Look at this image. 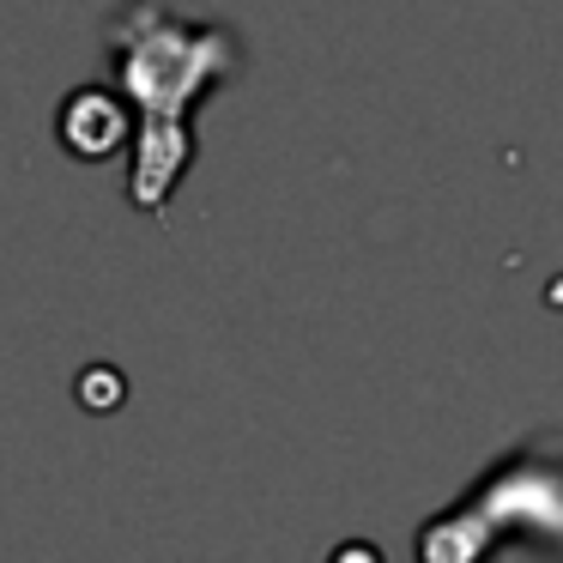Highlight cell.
Segmentation results:
<instances>
[{"mask_svg": "<svg viewBox=\"0 0 563 563\" xmlns=\"http://www.w3.org/2000/svg\"><path fill=\"white\" fill-rule=\"evenodd\" d=\"M115 91L134 103V164H128V200L152 219L170 212L183 170L195 164V103L219 91L243 67V43L224 25L176 19L164 0H128L110 19Z\"/></svg>", "mask_w": 563, "mask_h": 563, "instance_id": "6da1fadb", "label": "cell"}, {"mask_svg": "<svg viewBox=\"0 0 563 563\" xmlns=\"http://www.w3.org/2000/svg\"><path fill=\"white\" fill-rule=\"evenodd\" d=\"M55 140L67 146V158L79 164H103L134 140V103L110 86H79L62 98L55 110Z\"/></svg>", "mask_w": 563, "mask_h": 563, "instance_id": "7a4b0ae2", "label": "cell"}]
</instances>
